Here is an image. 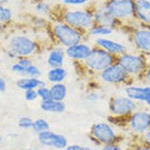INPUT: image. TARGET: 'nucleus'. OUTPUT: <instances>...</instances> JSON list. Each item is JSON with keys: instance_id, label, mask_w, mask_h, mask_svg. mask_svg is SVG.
<instances>
[{"instance_id": "4be33fe9", "label": "nucleus", "mask_w": 150, "mask_h": 150, "mask_svg": "<svg viewBox=\"0 0 150 150\" xmlns=\"http://www.w3.org/2000/svg\"><path fill=\"white\" fill-rule=\"evenodd\" d=\"M115 32V30L110 28V26H105V25L96 24L94 23L91 29L88 31V36L90 38H108L111 36L113 33Z\"/></svg>"}, {"instance_id": "e433bc0d", "label": "nucleus", "mask_w": 150, "mask_h": 150, "mask_svg": "<svg viewBox=\"0 0 150 150\" xmlns=\"http://www.w3.org/2000/svg\"><path fill=\"white\" fill-rule=\"evenodd\" d=\"M140 82L145 84H150V63H148V65H147V68L144 72V75H142Z\"/></svg>"}, {"instance_id": "a878e982", "label": "nucleus", "mask_w": 150, "mask_h": 150, "mask_svg": "<svg viewBox=\"0 0 150 150\" xmlns=\"http://www.w3.org/2000/svg\"><path fill=\"white\" fill-rule=\"evenodd\" d=\"M50 21L47 20L46 17H43V16H35V17L32 18V25L36 29H41V30H45L48 29L50 26Z\"/></svg>"}, {"instance_id": "58836bf2", "label": "nucleus", "mask_w": 150, "mask_h": 150, "mask_svg": "<svg viewBox=\"0 0 150 150\" xmlns=\"http://www.w3.org/2000/svg\"><path fill=\"white\" fill-rule=\"evenodd\" d=\"M139 142H142V144H145V145H147V146L150 147V128L147 130L146 133L142 135V137L138 139Z\"/></svg>"}, {"instance_id": "79ce46f5", "label": "nucleus", "mask_w": 150, "mask_h": 150, "mask_svg": "<svg viewBox=\"0 0 150 150\" xmlns=\"http://www.w3.org/2000/svg\"><path fill=\"white\" fill-rule=\"evenodd\" d=\"M12 1H13V0H0V4H6V6H7V4H10V2H12Z\"/></svg>"}, {"instance_id": "aec40b11", "label": "nucleus", "mask_w": 150, "mask_h": 150, "mask_svg": "<svg viewBox=\"0 0 150 150\" xmlns=\"http://www.w3.org/2000/svg\"><path fill=\"white\" fill-rule=\"evenodd\" d=\"M41 110L47 113H56V114H60V113L65 112L66 110V104L64 103V101H56L53 99L45 101H41Z\"/></svg>"}, {"instance_id": "a18cd8bd", "label": "nucleus", "mask_w": 150, "mask_h": 150, "mask_svg": "<svg viewBox=\"0 0 150 150\" xmlns=\"http://www.w3.org/2000/svg\"><path fill=\"white\" fill-rule=\"evenodd\" d=\"M96 2H105V1H108V0H96Z\"/></svg>"}, {"instance_id": "c756f323", "label": "nucleus", "mask_w": 150, "mask_h": 150, "mask_svg": "<svg viewBox=\"0 0 150 150\" xmlns=\"http://www.w3.org/2000/svg\"><path fill=\"white\" fill-rule=\"evenodd\" d=\"M36 91H38V98L41 99V101H45V100L52 99V98H50V87H47L46 84L38 88Z\"/></svg>"}, {"instance_id": "473e14b6", "label": "nucleus", "mask_w": 150, "mask_h": 150, "mask_svg": "<svg viewBox=\"0 0 150 150\" xmlns=\"http://www.w3.org/2000/svg\"><path fill=\"white\" fill-rule=\"evenodd\" d=\"M24 98L25 100L30 101V102L35 101L38 98V91L36 90H26V91H24Z\"/></svg>"}, {"instance_id": "20e7f679", "label": "nucleus", "mask_w": 150, "mask_h": 150, "mask_svg": "<svg viewBox=\"0 0 150 150\" xmlns=\"http://www.w3.org/2000/svg\"><path fill=\"white\" fill-rule=\"evenodd\" d=\"M104 7L124 26H135V0H108L103 2Z\"/></svg>"}, {"instance_id": "393cba45", "label": "nucleus", "mask_w": 150, "mask_h": 150, "mask_svg": "<svg viewBox=\"0 0 150 150\" xmlns=\"http://www.w3.org/2000/svg\"><path fill=\"white\" fill-rule=\"evenodd\" d=\"M13 19V11L11 8L7 7L6 4H0V22L2 24H8Z\"/></svg>"}, {"instance_id": "6ab92c4d", "label": "nucleus", "mask_w": 150, "mask_h": 150, "mask_svg": "<svg viewBox=\"0 0 150 150\" xmlns=\"http://www.w3.org/2000/svg\"><path fill=\"white\" fill-rule=\"evenodd\" d=\"M18 88H20L23 91L26 90H36L38 88L45 86V81L42 80L41 78H34V77H26L23 76L20 79H18L16 82Z\"/></svg>"}, {"instance_id": "0eeeda50", "label": "nucleus", "mask_w": 150, "mask_h": 150, "mask_svg": "<svg viewBox=\"0 0 150 150\" xmlns=\"http://www.w3.org/2000/svg\"><path fill=\"white\" fill-rule=\"evenodd\" d=\"M126 129L136 139H139L150 128V110L137 108L125 121Z\"/></svg>"}, {"instance_id": "5701e85b", "label": "nucleus", "mask_w": 150, "mask_h": 150, "mask_svg": "<svg viewBox=\"0 0 150 150\" xmlns=\"http://www.w3.org/2000/svg\"><path fill=\"white\" fill-rule=\"evenodd\" d=\"M50 98L56 101H64L67 98V87L64 82L60 83H53L50 87Z\"/></svg>"}, {"instance_id": "2eb2a0df", "label": "nucleus", "mask_w": 150, "mask_h": 150, "mask_svg": "<svg viewBox=\"0 0 150 150\" xmlns=\"http://www.w3.org/2000/svg\"><path fill=\"white\" fill-rule=\"evenodd\" d=\"M93 47L94 46L90 45L89 43L83 41V42L65 48L66 57H68L74 62H77V63H83L84 60L91 55Z\"/></svg>"}, {"instance_id": "de8ad7c7", "label": "nucleus", "mask_w": 150, "mask_h": 150, "mask_svg": "<svg viewBox=\"0 0 150 150\" xmlns=\"http://www.w3.org/2000/svg\"><path fill=\"white\" fill-rule=\"evenodd\" d=\"M92 150H103L102 148H96V149H92Z\"/></svg>"}, {"instance_id": "2f4dec72", "label": "nucleus", "mask_w": 150, "mask_h": 150, "mask_svg": "<svg viewBox=\"0 0 150 150\" xmlns=\"http://www.w3.org/2000/svg\"><path fill=\"white\" fill-rule=\"evenodd\" d=\"M11 70H12V72H14V74H17V75L23 77V76H25V70H26V68L23 67L21 64H19L17 62V63H14L12 66H11Z\"/></svg>"}, {"instance_id": "a211bd4d", "label": "nucleus", "mask_w": 150, "mask_h": 150, "mask_svg": "<svg viewBox=\"0 0 150 150\" xmlns=\"http://www.w3.org/2000/svg\"><path fill=\"white\" fill-rule=\"evenodd\" d=\"M65 58H66V53H65V48L62 46H55L52 47L48 50L47 54V65L50 68H55V67H63L65 64Z\"/></svg>"}, {"instance_id": "7ed1b4c3", "label": "nucleus", "mask_w": 150, "mask_h": 150, "mask_svg": "<svg viewBox=\"0 0 150 150\" xmlns=\"http://www.w3.org/2000/svg\"><path fill=\"white\" fill-rule=\"evenodd\" d=\"M148 63L149 62L146 56L136 50H127L124 54L116 57V64L125 70L134 82H140Z\"/></svg>"}, {"instance_id": "4c0bfd02", "label": "nucleus", "mask_w": 150, "mask_h": 150, "mask_svg": "<svg viewBox=\"0 0 150 150\" xmlns=\"http://www.w3.org/2000/svg\"><path fill=\"white\" fill-rule=\"evenodd\" d=\"M18 63L21 64L22 66L25 67V68H28V67L31 66L33 64V60L30 58V57H19L18 58Z\"/></svg>"}, {"instance_id": "09e8293b", "label": "nucleus", "mask_w": 150, "mask_h": 150, "mask_svg": "<svg viewBox=\"0 0 150 150\" xmlns=\"http://www.w3.org/2000/svg\"><path fill=\"white\" fill-rule=\"evenodd\" d=\"M0 142H1V135H0Z\"/></svg>"}, {"instance_id": "423d86ee", "label": "nucleus", "mask_w": 150, "mask_h": 150, "mask_svg": "<svg viewBox=\"0 0 150 150\" xmlns=\"http://www.w3.org/2000/svg\"><path fill=\"white\" fill-rule=\"evenodd\" d=\"M90 138L92 142L101 147L110 144L121 142L122 136L117 132V129L108 122H98L91 126L90 129Z\"/></svg>"}, {"instance_id": "39448f33", "label": "nucleus", "mask_w": 150, "mask_h": 150, "mask_svg": "<svg viewBox=\"0 0 150 150\" xmlns=\"http://www.w3.org/2000/svg\"><path fill=\"white\" fill-rule=\"evenodd\" d=\"M9 50L19 57H31L40 52V44L34 38L25 34H14L9 38Z\"/></svg>"}, {"instance_id": "f704fd0d", "label": "nucleus", "mask_w": 150, "mask_h": 150, "mask_svg": "<svg viewBox=\"0 0 150 150\" xmlns=\"http://www.w3.org/2000/svg\"><path fill=\"white\" fill-rule=\"evenodd\" d=\"M100 100V94L99 92L96 91V90H92L87 94V101L89 102H92V103H96L98 101Z\"/></svg>"}, {"instance_id": "c03bdc74", "label": "nucleus", "mask_w": 150, "mask_h": 150, "mask_svg": "<svg viewBox=\"0 0 150 150\" xmlns=\"http://www.w3.org/2000/svg\"><path fill=\"white\" fill-rule=\"evenodd\" d=\"M145 105H146V108H149V110H150V99H149L148 101H147L146 103H145Z\"/></svg>"}, {"instance_id": "f03ea898", "label": "nucleus", "mask_w": 150, "mask_h": 150, "mask_svg": "<svg viewBox=\"0 0 150 150\" xmlns=\"http://www.w3.org/2000/svg\"><path fill=\"white\" fill-rule=\"evenodd\" d=\"M57 19L65 22L67 24L74 26L76 29L88 33V31L91 29L94 24V18L92 8H71L65 7L60 8L58 12L55 14Z\"/></svg>"}, {"instance_id": "f3484780", "label": "nucleus", "mask_w": 150, "mask_h": 150, "mask_svg": "<svg viewBox=\"0 0 150 150\" xmlns=\"http://www.w3.org/2000/svg\"><path fill=\"white\" fill-rule=\"evenodd\" d=\"M135 22L137 25L150 28L149 0H135Z\"/></svg>"}, {"instance_id": "9d476101", "label": "nucleus", "mask_w": 150, "mask_h": 150, "mask_svg": "<svg viewBox=\"0 0 150 150\" xmlns=\"http://www.w3.org/2000/svg\"><path fill=\"white\" fill-rule=\"evenodd\" d=\"M129 28V40L134 50L145 55L147 58L150 56V28L135 25V26H124Z\"/></svg>"}, {"instance_id": "dca6fc26", "label": "nucleus", "mask_w": 150, "mask_h": 150, "mask_svg": "<svg viewBox=\"0 0 150 150\" xmlns=\"http://www.w3.org/2000/svg\"><path fill=\"white\" fill-rule=\"evenodd\" d=\"M94 46H98L102 50H106L108 53L114 55V56H120L124 54L128 50V46L122 42L112 40L110 38H98L94 40Z\"/></svg>"}, {"instance_id": "3c124183", "label": "nucleus", "mask_w": 150, "mask_h": 150, "mask_svg": "<svg viewBox=\"0 0 150 150\" xmlns=\"http://www.w3.org/2000/svg\"><path fill=\"white\" fill-rule=\"evenodd\" d=\"M149 1H150V0H149Z\"/></svg>"}, {"instance_id": "7c9ffc66", "label": "nucleus", "mask_w": 150, "mask_h": 150, "mask_svg": "<svg viewBox=\"0 0 150 150\" xmlns=\"http://www.w3.org/2000/svg\"><path fill=\"white\" fill-rule=\"evenodd\" d=\"M33 120L31 118V117H28V116H23L21 117L19 122H18V124L19 126L21 127V128H24V129H28V128H32V126H33Z\"/></svg>"}, {"instance_id": "c9c22d12", "label": "nucleus", "mask_w": 150, "mask_h": 150, "mask_svg": "<svg viewBox=\"0 0 150 150\" xmlns=\"http://www.w3.org/2000/svg\"><path fill=\"white\" fill-rule=\"evenodd\" d=\"M101 148L103 150H129V148H123V147L120 145V142L105 145V146H102Z\"/></svg>"}, {"instance_id": "a19ab883", "label": "nucleus", "mask_w": 150, "mask_h": 150, "mask_svg": "<svg viewBox=\"0 0 150 150\" xmlns=\"http://www.w3.org/2000/svg\"><path fill=\"white\" fill-rule=\"evenodd\" d=\"M7 90V83H6V81L2 77H0V92H6Z\"/></svg>"}, {"instance_id": "8fccbe9b", "label": "nucleus", "mask_w": 150, "mask_h": 150, "mask_svg": "<svg viewBox=\"0 0 150 150\" xmlns=\"http://www.w3.org/2000/svg\"><path fill=\"white\" fill-rule=\"evenodd\" d=\"M0 72H1V69H0Z\"/></svg>"}, {"instance_id": "37998d69", "label": "nucleus", "mask_w": 150, "mask_h": 150, "mask_svg": "<svg viewBox=\"0 0 150 150\" xmlns=\"http://www.w3.org/2000/svg\"><path fill=\"white\" fill-rule=\"evenodd\" d=\"M4 25L0 22V34H2L4 33Z\"/></svg>"}, {"instance_id": "1a4fd4ad", "label": "nucleus", "mask_w": 150, "mask_h": 150, "mask_svg": "<svg viewBox=\"0 0 150 150\" xmlns=\"http://www.w3.org/2000/svg\"><path fill=\"white\" fill-rule=\"evenodd\" d=\"M137 108H139V103L129 99L127 96H114L108 102L110 113L115 120L125 121Z\"/></svg>"}, {"instance_id": "49530a36", "label": "nucleus", "mask_w": 150, "mask_h": 150, "mask_svg": "<svg viewBox=\"0 0 150 150\" xmlns=\"http://www.w3.org/2000/svg\"><path fill=\"white\" fill-rule=\"evenodd\" d=\"M25 150H38V149H35V148H29V149H25Z\"/></svg>"}, {"instance_id": "72a5a7b5", "label": "nucleus", "mask_w": 150, "mask_h": 150, "mask_svg": "<svg viewBox=\"0 0 150 150\" xmlns=\"http://www.w3.org/2000/svg\"><path fill=\"white\" fill-rule=\"evenodd\" d=\"M129 150H150V147L142 144V142H139L137 139V142H134L133 145L129 147Z\"/></svg>"}, {"instance_id": "b1692460", "label": "nucleus", "mask_w": 150, "mask_h": 150, "mask_svg": "<svg viewBox=\"0 0 150 150\" xmlns=\"http://www.w3.org/2000/svg\"><path fill=\"white\" fill-rule=\"evenodd\" d=\"M34 9L35 12L38 16H43V17L50 18L54 16V8L52 7V4L47 1V0H38L34 4Z\"/></svg>"}, {"instance_id": "cd10ccee", "label": "nucleus", "mask_w": 150, "mask_h": 150, "mask_svg": "<svg viewBox=\"0 0 150 150\" xmlns=\"http://www.w3.org/2000/svg\"><path fill=\"white\" fill-rule=\"evenodd\" d=\"M57 2L62 4L66 7H84L91 4V0H56Z\"/></svg>"}, {"instance_id": "412c9836", "label": "nucleus", "mask_w": 150, "mask_h": 150, "mask_svg": "<svg viewBox=\"0 0 150 150\" xmlns=\"http://www.w3.org/2000/svg\"><path fill=\"white\" fill-rule=\"evenodd\" d=\"M67 69L63 67H55L50 68V70L46 74V80L50 83H60L64 82V80L67 78Z\"/></svg>"}, {"instance_id": "f8f14e48", "label": "nucleus", "mask_w": 150, "mask_h": 150, "mask_svg": "<svg viewBox=\"0 0 150 150\" xmlns=\"http://www.w3.org/2000/svg\"><path fill=\"white\" fill-rule=\"evenodd\" d=\"M91 8L92 11H93L94 23L110 26V28L114 29L115 31L118 29H124V24L108 12V9L104 7L103 2H96Z\"/></svg>"}, {"instance_id": "ea45409f", "label": "nucleus", "mask_w": 150, "mask_h": 150, "mask_svg": "<svg viewBox=\"0 0 150 150\" xmlns=\"http://www.w3.org/2000/svg\"><path fill=\"white\" fill-rule=\"evenodd\" d=\"M66 150H92V148L87 146H80V145H70L66 147Z\"/></svg>"}, {"instance_id": "ddd939ff", "label": "nucleus", "mask_w": 150, "mask_h": 150, "mask_svg": "<svg viewBox=\"0 0 150 150\" xmlns=\"http://www.w3.org/2000/svg\"><path fill=\"white\" fill-rule=\"evenodd\" d=\"M124 93L129 99L136 101L139 104H145L150 99V84L130 82L124 87Z\"/></svg>"}, {"instance_id": "f257e3e1", "label": "nucleus", "mask_w": 150, "mask_h": 150, "mask_svg": "<svg viewBox=\"0 0 150 150\" xmlns=\"http://www.w3.org/2000/svg\"><path fill=\"white\" fill-rule=\"evenodd\" d=\"M48 30L55 42L64 48L83 42L88 36L87 33L60 21L58 19H54L50 21Z\"/></svg>"}, {"instance_id": "bb28decb", "label": "nucleus", "mask_w": 150, "mask_h": 150, "mask_svg": "<svg viewBox=\"0 0 150 150\" xmlns=\"http://www.w3.org/2000/svg\"><path fill=\"white\" fill-rule=\"evenodd\" d=\"M32 129H33L34 133L40 134L42 132H45V130H48L50 129V124L48 122L44 120V118H38L33 122V126H32Z\"/></svg>"}, {"instance_id": "c85d7f7f", "label": "nucleus", "mask_w": 150, "mask_h": 150, "mask_svg": "<svg viewBox=\"0 0 150 150\" xmlns=\"http://www.w3.org/2000/svg\"><path fill=\"white\" fill-rule=\"evenodd\" d=\"M25 76L26 77H34V78H41L42 76V71L38 68L36 65L32 64L31 66H29L25 70Z\"/></svg>"}, {"instance_id": "9b49d317", "label": "nucleus", "mask_w": 150, "mask_h": 150, "mask_svg": "<svg viewBox=\"0 0 150 150\" xmlns=\"http://www.w3.org/2000/svg\"><path fill=\"white\" fill-rule=\"evenodd\" d=\"M100 82L108 86H117V87H125L126 84L134 82L130 79L125 70L122 68L118 64H113L104 70H102L100 74L96 75Z\"/></svg>"}, {"instance_id": "6e6552de", "label": "nucleus", "mask_w": 150, "mask_h": 150, "mask_svg": "<svg viewBox=\"0 0 150 150\" xmlns=\"http://www.w3.org/2000/svg\"><path fill=\"white\" fill-rule=\"evenodd\" d=\"M116 63V56L110 54L106 50H102L98 46H94L91 55L83 63H81L89 72L98 75L105 68Z\"/></svg>"}, {"instance_id": "4468645a", "label": "nucleus", "mask_w": 150, "mask_h": 150, "mask_svg": "<svg viewBox=\"0 0 150 150\" xmlns=\"http://www.w3.org/2000/svg\"><path fill=\"white\" fill-rule=\"evenodd\" d=\"M38 142L46 147H52L55 149H66V147L68 146V140L67 138L60 134L54 133L52 130H45L42 133L38 134Z\"/></svg>"}]
</instances>
